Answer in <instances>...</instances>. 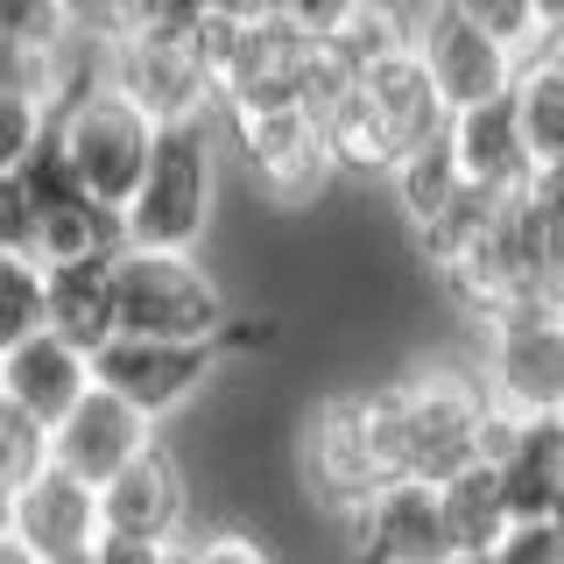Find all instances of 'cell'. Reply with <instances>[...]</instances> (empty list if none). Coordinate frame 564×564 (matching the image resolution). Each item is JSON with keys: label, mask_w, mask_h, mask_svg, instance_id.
<instances>
[{"label": "cell", "mask_w": 564, "mask_h": 564, "mask_svg": "<svg viewBox=\"0 0 564 564\" xmlns=\"http://www.w3.org/2000/svg\"><path fill=\"white\" fill-rule=\"evenodd\" d=\"M212 198H219V113L170 120L149 141V170H141L128 212V247L149 254H191L212 226Z\"/></svg>", "instance_id": "obj_1"}, {"label": "cell", "mask_w": 564, "mask_h": 564, "mask_svg": "<svg viewBox=\"0 0 564 564\" xmlns=\"http://www.w3.org/2000/svg\"><path fill=\"white\" fill-rule=\"evenodd\" d=\"M304 473L332 508H360L367 494L402 480V423H395V381L388 388H346L325 395L304 423Z\"/></svg>", "instance_id": "obj_2"}, {"label": "cell", "mask_w": 564, "mask_h": 564, "mask_svg": "<svg viewBox=\"0 0 564 564\" xmlns=\"http://www.w3.org/2000/svg\"><path fill=\"white\" fill-rule=\"evenodd\" d=\"M395 423H402V480L445 487L487 458L494 410L466 367H416L410 381H395Z\"/></svg>", "instance_id": "obj_3"}, {"label": "cell", "mask_w": 564, "mask_h": 564, "mask_svg": "<svg viewBox=\"0 0 564 564\" xmlns=\"http://www.w3.org/2000/svg\"><path fill=\"white\" fill-rule=\"evenodd\" d=\"M50 134H57L85 198L106 212H128L141 170H149V141H155L149 113H134L106 78H93V85H64L57 113H50Z\"/></svg>", "instance_id": "obj_4"}, {"label": "cell", "mask_w": 564, "mask_h": 564, "mask_svg": "<svg viewBox=\"0 0 564 564\" xmlns=\"http://www.w3.org/2000/svg\"><path fill=\"white\" fill-rule=\"evenodd\" d=\"M113 311L120 339H219L226 290L198 254H149V247H120L113 254Z\"/></svg>", "instance_id": "obj_5"}, {"label": "cell", "mask_w": 564, "mask_h": 564, "mask_svg": "<svg viewBox=\"0 0 564 564\" xmlns=\"http://www.w3.org/2000/svg\"><path fill=\"white\" fill-rule=\"evenodd\" d=\"M480 395L494 416H564V317L516 311L480 325Z\"/></svg>", "instance_id": "obj_6"}, {"label": "cell", "mask_w": 564, "mask_h": 564, "mask_svg": "<svg viewBox=\"0 0 564 564\" xmlns=\"http://www.w3.org/2000/svg\"><path fill=\"white\" fill-rule=\"evenodd\" d=\"M219 339H106L93 352V388H106L113 402L149 423L176 416L184 402L205 395V381L219 375Z\"/></svg>", "instance_id": "obj_7"}, {"label": "cell", "mask_w": 564, "mask_h": 564, "mask_svg": "<svg viewBox=\"0 0 564 564\" xmlns=\"http://www.w3.org/2000/svg\"><path fill=\"white\" fill-rule=\"evenodd\" d=\"M219 141H234L240 170L282 205H311L332 176L325 134L296 106H234V113H219Z\"/></svg>", "instance_id": "obj_8"}, {"label": "cell", "mask_w": 564, "mask_h": 564, "mask_svg": "<svg viewBox=\"0 0 564 564\" xmlns=\"http://www.w3.org/2000/svg\"><path fill=\"white\" fill-rule=\"evenodd\" d=\"M410 50H416V64L431 70L437 99H445L452 113L501 99L508 85H516V70H522L516 50H501L487 29H473L466 14H452L445 0H437V8H431V14H423V22L410 29Z\"/></svg>", "instance_id": "obj_9"}, {"label": "cell", "mask_w": 564, "mask_h": 564, "mask_svg": "<svg viewBox=\"0 0 564 564\" xmlns=\"http://www.w3.org/2000/svg\"><path fill=\"white\" fill-rule=\"evenodd\" d=\"M346 543L352 564H452V536H445V508L437 487L395 480L381 494H367L360 508H346Z\"/></svg>", "instance_id": "obj_10"}, {"label": "cell", "mask_w": 564, "mask_h": 564, "mask_svg": "<svg viewBox=\"0 0 564 564\" xmlns=\"http://www.w3.org/2000/svg\"><path fill=\"white\" fill-rule=\"evenodd\" d=\"M106 85H113L120 99L134 106V113H149L155 128H170V120H198V113H219V99H212V78L198 70L184 43H113V57L99 70Z\"/></svg>", "instance_id": "obj_11"}, {"label": "cell", "mask_w": 564, "mask_h": 564, "mask_svg": "<svg viewBox=\"0 0 564 564\" xmlns=\"http://www.w3.org/2000/svg\"><path fill=\"white\" fill-rule=\"evenodd\" d=\"M184 516H191V487H184V466H176L163 445L128 458V466L99 487V536L176 543L184 536Z\"/></svg>", "instance_id": "obj_12"}, {"label": "cell", "mask_w": 564, "mask_h": 564, "mask_svg": "<svg viewBox=\"0 0 564 564\" xmlns=\"http://www.w3.org/2000/svg\"><path fill=\"white\" fill-rule=\"evenodd\" d=\"M487 466L501 480L508 522H543L564 494V423L557 416H494Z\"/></svg>", "instance_id": "obj_13"}, {"label": "cell", "mask_w": 564, "mask_h": 564, "mask_svg": "<svg viewBox=\"0 0 564 564\" xmlns=\"http://www.w3.org/2000/svg\"><path fill=\"white\" fill-rule=\"evenodd\" d=\"M85 395H93V360L70 352L64 339H50V332H35V339H22L14 352H0V410L35 423L43 437L57 431Z\"/></svg>", "instance_id": "obj_14"}, {"label": "cell", "mask_w": 564, "mask_h": 564, "mask_svg": "<svg viewBox=\"0 0 564 564\" xmlns=\"http://www.w3.org/2000/svg\"><path fill=\"white\" fill-rule=\"evenodd\" d=\"M0 536H14L35 564L85 557L99 543V494L85 487V480H70V473H57V466H43L22 494H14L8 529H0Z\"/></svg>", "instance_id": "obj_15"}, {"label": "cell", "mask_w": 564, "mask_h": 564, "mask_svg": "<svg viewBox=\"0 0 564 564\" xmlns=\"http://www.w3.org/2000/svg\"><path fill=\"white\" fill-rule=\"evenodd\" d=\"M149 445H155L149 423H141L128 402H113L106 388H93V395H85L78 410H70L57 431H50V466L70 473V480H85V487L99 494L120 466H128V458H141Z\"/></svg>", "instance_id": "obj_16"}, {"label": "cell", "mask_w": 564, "mask_h": 564, "mask_svg": "<svg viewBox=\"0 0 564 564\" xmlns=\"http://www.w3.org/2000/svg\"><path fill=\"white\" fill-rule=\"evenodd\" d=\"M445 149H452L458 176H466L473 191H487V198H522L529 176H536V155H529V141H522V120H516V99L508 93L452 113Z\"/></svg>", "instance_id": "obj_17"}, {"label": "cell", "mask_w": 564, "mask_h": 564, "mask_svg": "<svg viewBox=\"0 0 564 564\" xmlns=\"http://www.w3.org/2000/svg\"><path fill=\"white\" fill-rule=\"evenodd\" d=\"M43 332L64 339L70 352H93L120 339L113 311V261H78V269H43Z\"/></svg>", "instance_id": "obj_18"}, {"label": "cell", "mask_w": 564, "mask_h": 564, "mask_svg": "<svg viewBox=\"0 0 564 564\" xmlns=\"http://www.w3.org/2000/svg\"><path fill=\"white\" fill-rule=\"evenodd\" d=\"M360 93L375 99V113L388 120V134L402 141V155L423 149V141H437V134L452 128V106L437 99V85H431V70L416 64V50H402V57H388L381 70H367Z\"/></svg>", "instance_id": "obj_19"}, {"label": "cell", "mask_w": 564, "mask_h": 564, "mask_svg": "<svg viewBox=\"0 0 564 564\" xmlns=\"http://www.w3.org/2000/svg\"><path fill=\"white\" fill-rule=\"evenodd\" d=\"M120 247H128L120 212H106L93 198H70V205H57V212L35 219L29 261H35V269H78V261H113Z\"/></svg>", "instance_id": "obj_20"}, {"label": "cell", "mask_w": 564, "mask_h": 564, "mask_svg": "<svg viewBox=\"0 0 564 564\" xmlns=\"http://www.w3.org/2000/svg\"><path fill=\"white\" fill-rule=\"evenodd\" d=\"M317 134H325V155L332 170H352V176H388L402 163V141L388 134V120L375 113V99L360 93V85H346L339 99L325 106V120H317Z\"/></svg>", "instance_id": "obj_21"}, {"label": "cell", "mask_w": 564, "mask_h": 564, "mask_svg": "<svg viewBox=\"0 0 564 564\" xmlns=\"http://www.w3.org/2000/svg\"><path fill=\"white\" fill-rule=\"evenodd\" d=\"M437 508H445V536L458 557H494V543L508 536V501H501V480H494L487 458L437 487Z\"/></svg>", "instance_id": "obj_22"}, {"label": "cell", "mask_w": 564, "mask_h": 564, "mask_svg": "<svg viewBox=\"0 0 564 564\" xmlns=\"http://www.w3.org/2000/svg\"><path fill=\"white\" fill-rule=\"evenodd\" d=\"M402 50H410V22H402L388 0H360V8L325 35V57L346 85H360L367 70H381L388 57H402Z\"/></svg>", "instance_id": "obj_23"}, {"label": "cell", "mask_w": 564, "mask_h": 564, "mask_svg": "<svg viewBox=\"0 0 564 564\" xmlns=\"http://www.w3.org/2000/svg\"><path fill=\"white\" fill-rule=\"evenodd\" d=\"M508 99H516V120H522V141L536 155V170H557L564 163V78L543 57H522Z\"/></svg>", "instance_id": "obj_24"}, {"label": "cell", "mask_w": 564, "mask_h": 564, "mask_svg": "<svg viewBox=\"0 0 564 564\" xmlns=\"http://www.w3.org/2000/svg\"><path fill=\"white\" fill-rule=\"evenodd\" d=\"M501 205H508V198H487V191H473V184H466V191H458V198H452L445 212H437L431 226H416V254L431 261L437 275H445L452 261H466L473 247H480V240L494 234V219H501Z\"/></svg>", "instance_id": "obj_25"}, {"label": "cell", "mask_w": 564, "mask_h": 564, "mask_svg": "<svg viewBox=\"0 0 564 564\" xmlns=\"http://www.w3.org/2000/svg\"><path fill=\"white\" fill-rule=\"evenodd\" d=\"M388 176H395V205H402V219H410V226H431L437 212H445L458 191H466V176H458L452 149H445V134L423 141V149H410Z\"/></svg>", "instance_id": "obj_26"}, {"label": "cell", "mask_w": 564, "mask_h": 564, "mask_svg": "<svg viewBox=\"0 0 564 564\" xmlns=\"http://www.w3.org/2000/svg\"><path fill=\"white\" fill-rule=\"evenodd\" d=\"M0 99H29L57 113L64 99V50H35V43H8L0 35Z\"/></svg>", "instance_id": "obj_27"}, {"label": "cell", "mask_w": 564, "mask_h": 564, "mask_svg": "<svg viewBox=\"0 0 564 564\" xmlns=\"http://www.w3.org/2000/svg\"><path fill=\"white\" fill-rule=\"evenodd\" d=\"M43 332V269L29 254H0V352Z\"/></svg>", "instance_id": "obj_28"}, {"label": "cell", "mask_w": 564, "mask_h": 564, "mask_svg": "<svg viewBox=\"0 0 564 564\" xmlns=\"http://www.w3.org/2000/svg\"><path fill=\"white\" fill-rule=\"evenodd\" d=\"M43 466H50V437L35 431V423H22L14 410H0V529H8L14 494H22Z\"/></svg>", "instance_id": "obj_29"}, {"label": "cell", "mask_w": 564, "mask_h": 564, "mask_svg": "<svg viewBox=\"0 0 564 564\" xmlns=\"http://www.w3.org/2000/svg\"><path fill=\"white\" fill-rule=\"evenodd\" d=\"M205 0H120V43H191Z\"/></svg>", "instance_id": "obj_30"}, {"label": "cell", "mask_w": 564, "mask_h": 564, "mask_svg": "<svg viewBox=\"0 0 564 564\" xmlns=\"http://www.w3.org/2000/svg\"><path fill=\"white\" fill-rule=\"evenodd\" d=\"M22 176V191H29V205H35V219L43 212H57V205H70V198H85L78 191V176H70V163H64V149H57V134H43L29 149V163L14 170Z\"/></svg>", "instance_id": "obj_31"}, {"label": "cell", "mask_w": 564, "mask_h": 564, "mask_svg": "<svg viewBox=\"0 0 564 564\" xmlns=\"http://www.w3.org/2000/svg\"><path fill=\"white\" fill-rule=\"evenodd\" d=\"M452 14H466L473 29H487L501 50H516V57H529L536 50V14H529V0H445Z\"/></svg>", "instance_id": "obj_32"}, {"label": "cell", "mask_w": 564, "mask_h": 564, "mask_svg": "<svg viewBox=\"0 0 564 564\" xmlns=\"http://www.w3.org/2000/svg\"><path fill=\"white\" fill-rule=\"evenodd\" d=\"M0 35L8 43H35V50H64L70 43L64 0H0Z\"/></svg>", "instance_id": "obj_33"}, {"label": "cell", "mask_w": 564, "mask_h": 564, "mask_svg": "<svg viewBox=\"0 0 564 564\" xmlns=\"http://www.w3.org/2000/svg\"><path fill=\"white\" fill-rule=\"evenodd\" d=\"M50 134V106H29V99H0V170H22L29 149Z\"/></svg>", "instance_id": "obj_34"}, {"label": "cell", "mask_w": 564, "mask_h": 564, "mask_svg": "<svg viewBox=\"0 0 564 564\" xmlns=\"http://www.w3.org/2000/svg\"><path fill=\"white\" fill-rule=\"evenodd\" d=\"M494 564H564V536L551 522H508V536L494 543Z\"/></svg>", "instance_id": "obj_35"}, {"label": "cell", "mask_w": 564, "mask_h": 564, "mask_svg": "<svg viewBox=\"0 0 564 564\" xmlns=\"http://www.w3.org/2000/svg\"><path fill=\"white\" fill-rule=\"evenodd\" d=\"M29 240H35V205H29L22 176L0 170V254H29Z\"/></svg>", "instance_id": "obj_36"}, {"label": "cell", "mask_w": 564, "mask_h": 564, "mask_svg": "<svg viewBox=\"0 0 564 564\" xmlns=\"http://www.w3.org/2000/svg\"><path fill=\"white\" fill-rule=\"evenodd\" d=\"M184 564H275V557L254 536H240V529H219L205 543H184Z\"/></svg>", "instance_id": "obj_37"}, {"label": "cell", "mask_w": 564, "mask_h": 564, "mask_svg": "<svg viewBox=\"0 0 564 564\" xmlns=\"http://www.w3.org/2000/svg\"><path fill=\"white\" fill-rule=\"evenodd\" d=\"M352 8H360V0H282L275 14H282V22H296L304 35H317V43H325V35L339 29V22H346Z\"/></svg>", "instance_id": "obj_38"}, {"label": "cell", "mask_w": 564, "mask_h": 564, "mask_svg": "<svg viewBox=\"0 0 564 564\" xmlns=\"http://www.w3.org/2000/svg\"><path fill=\"white\" fill-rule=\"evenodd\" d=\"M64 22H70V35H99L113 50L120 43V0H64Z\"/></svg>", "instance_id": "obj_39"}, {"label": "cell", "mask_w": 564, "mask_h": 564, "mask_svg": "<svg viewBox=\"0 0 564 564\" xmlns=\"http://www.w3.org/2000/svg\"><path fill=\"white\" fill-rule=\"evenodd\" d=\"M93 564H184V543H128V536H99Z\"/></svg>", "instance_id": "obj_40"}, {"label": "cell", "mask_w": 564, "mask_h": 564, "mask_svg": "<svg viewBox=\"0 0 564 564\" xmlns=\"http://www.w3.org/2000/svg\"><path fill=\"white\" fill-rule=\"evenodd\" d=\"M529 14H536V43L543 35H564V0H529Z\"/></svg>", "instance_id": "obj_41"}, {"label": "cell", "mask_w": 564, "mask_h": 564, "mask_svg": "<svg viewBox=\"0 0 564 564\" xmlns=\"http://www.w3.org/2000/svg\"><path fill=\"white\" fill-rule=\"evenodd\" d=\"M0 564H35V557H29V551H22L14 536H0Z\"/></svg>", "instance_id": "obj_42"}, {"label": "cell", "mask_w": 564, "mask_h": 564, "mask_svg": "<svg viewBox=\"0 0 564 564\" xmlns=\"http://www.w3.org/2000/svg\"><path fill=\"white\" fill-rule=\"evenodd\" d=\"M543 522H551L557 536H564V494H557V501H551V516H543Z\"/></svg>", "instance_id": "obj_43"}, {"label": "cell", "mask_w": 564, "mask_h": 564, "mask_svg": "<svg viewBox=\"0 0 564 564\" xmlns=\"http://www.w3.org/2000/svg\"><path fill=\"white\" fill-rule=\"evenodd\" d=\"M50 564H93V551H85V557H50Z\"/></svg>", "instance_id": "obj_44"}, {"label": "cell", "mask_w": 564, "mask_h": 564, "mask_svg": "<svg viewBox=\"0 0 564 564\" xmlns=\"http://www.w3.org/2000/svg\"><path fill=\"white\" fill-rule=\"evenodd\" d=\"M452 564H494V557H452Z\"/></svg>", "instance_id": "obj_45"}, {"label": "cell", "mask_w": 564, "mask_h": 564, "mask_svg": "<svg viewBox=\"0 0 564 564\" xmlns=\"http://www.w3.org/2000/svg\"><path fill=\"white\" fill-rule=\"evenodd\" d=\"M557 423H564V416H557Z\"/></svg>", "instance_id": "obj_46"}]
</instances>
